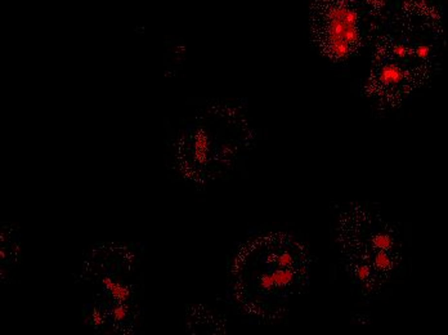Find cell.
<instances>
[{"label": "cell", "instance_id": "6da1fadb", "mask_svg": "<svg viewBox=\"0 0 448 335\" xmlns=\"http://www.w3.org/2000/svg\"><path fill=\"white\" fill-rule=\"evenodd\" d=\"M380 11L381 0H320L314 23L324 52L338 61L349 58L376 26Z\"/></svg>", "mask_w": 448, "mask_h": 335}]
</instances>
